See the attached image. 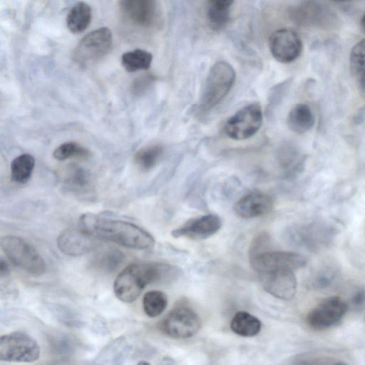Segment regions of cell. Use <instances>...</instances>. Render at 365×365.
<instances>
[{
  "label": "cell",
  "mask_w": 365,
  "mask_h": 365,
  "mask_svg": "<svg viewBox=\"0 0 365 365\" xmlns=\"http://www.w3.org/2000/svg\"><path fill=\"white\" fill-rule=\"evenodd\" d=\"M124 255L118 250L109 248L99 252L92 261L94 268L104 272L115 271L124 260Z\"/></svg>",
  "instance_id": "24"
},
{
  "label": "cell",
  "mask_w": 365,
  "mask_h": 365,
  "mask_svg": "<svg viewBox=\"0 0 365 365\" xmlns=\"http://www.w3.org/2000/svg\"><path fill=\"white\" fill-rule=\"evenodd\" d=\"M40 352L38 342L24 332L13 331L1 336V361L32 363L38 360Z\"/></svg>",
  "instance_id": "5"
},
{
  "label": "cell",
  "mask_w": 365,
  "mask_h": 365,
  "mask_svg": "<svg viewBox=\"0 0 365 365\" xmlns=\"http://www.w3.org/2000/svg\"><path fill=\"white\" fill-rule=\"evenodd\" d=\"M337 230L326 222H312L294 227L290 232L291 240L297 246L318 252L331 244Z\"/></svg>",
  "instance_id": "7"
},
{
  "label": "cell",
  "mask_w": 365,
  "mask_h": 365,
  "mask_svg": "<svg viewBox=\"0 0 365 365\" xmlns=\"http://www.w3.org/2000/svg\"><path fill=\"white\" fill-rule=\"evenodd\" d=\"M235 0H207V9L230 12V8Z\"/></svg>",
  "instance_id": "35"
},
{
  "label": "cell",
  "mask_w": 365,
  "mask_h": 365,
  "mask_svg": "<svg viewBox=\"0 0 365 365\" xmlns=\"http://www.w3.org/2000/svg\"><path fill=\"white\" fill-rule=\"evenodd\" d=\"M235 76V71L230 63L216 62L210 68L205 80L200 99V110L206 112L220 103L232 87Z\"/></svg>",
  "instance_id": "3"
},
{
  "label": "cell",
  "mask_w": 365,
  "mask_h": 365,
  "mask_svg": "<svg viewBox=\"0 0 365 365\" xmlns=\"http://www.w3.org/2000/svg\"><path fill=\"white\" fill-rule=\"evenodd\" d=\"M349 304L356 310H360L365 307V287H357L353 291Z\"/></svg>",
  "instance_id": "33"
},
{
  "label": "cell",
  "mask_w": 365,
  "mask_h": 365,
  "mask_svg": "<svg viewBox=\"0 0 365 365\" xmlns=\"http://www.w3.org/2000/svg\"><path fill=\"white\" fill-rule=\"evenodd\" d=\"M94 237L81 228H68L62 231L57 238V246L65 255L78 257L86 255L95 249Z\"/></svg>",
  "instance_id": "15"
},
{
  "label": "cell",
  "mask_w": 365,
  "mask_h": 365,
  "mask_svg": "<svg viewBox=\"0 0 365 365\" xmlns=\"http://www.w3.org/2000/svg\"><path fill=\"white\" fill-rule=\"evenodd\" d=\"M360 25L362 31L365 33V14L363 15L361 19Z\"/></svg>",
  "instance_id": "39"
},
{
  "label": "cell",
  "mask_w": 365,
  "mask_h": 365,
  "mask_svg": "<svg viewBox=\"0 0 365 365\" xmlns=\"http://www.w3.org/2000/svg\"><path fill=\"white\" fill-rule=\"evenodd\" d=\"M0 245L5 255L16 267L34 276L44 273L46 264L43 259L25 239L6 235L1 238Z\"/></svg>",
  "instance_id": "4"
},
{
  "label": "cell",
  "mask_w": 365,
  "mask_h": 365,
  "mask_svg": "<svg viewBox=\"0 0 365 365\" xmlns=\"http://www.w3.org/2000/svg\"><path fill=\"white\" fill-rule=\"evenodd\" d=\"M260 320L245 311L235 313L230 323V328L236 334L251 337L257 335L261 330Z\"/></svg>",
  "instance_id": "21"
},
{
  "label": "cell",
  "mask_w": 365,
  "mask_h": 365,
  "mask_svg": "<svg viewBox=\"0 0 365 365\" xmlns=\"http://www.w3.org/2000/svg\"><path fill=\"white\" fill-rule=\"evenodd\" d=\"M153 82V78L150 76H143L136 78L131 85L133 94L138 96L145 93Z\"/></svg>",
  "instance_id": "32"
},
{
  "label": "cell",
  "mask_w": 365,
  "mask_h": 365,
  "mask_svg": "<svg viewBox=\"0 0 365 365\" xmlns=\"http://www.w3.org/2000/svg\"><path fill=\"white\" fill-rule=\"evenodd\" d=\"M250 261L257 273L275 268H289L295 271L307 262V259L299 253L262 250L250 253Z\"/></svg>",
  "instance_id": "11"
},
{
  "label": "cell",
  "mask_w": 365,
  "mask_h": 365,
  "mask_svg": "<svg viewBox=\"0 0 365 365\" xmlns=\"http://www.w3.org/2000/svg\"><path fill=\"white\" fill-rule=\"evenodd\" d=\"M273 206L272 197L263 192H253L242 197L235 205L237 215L242 218H253L269 212Z\"/></svg>",
  "instance_id": "18"
},
{
  "label": "cell",
  "mask_w": 365,
  "mask_h": 365,
  "mask_svg": "<svg viewBox=\"0 0 365 365\" xmlns=\"http://www.w3.org/2000/svg\"><path fill=\"white\" fill-rule=\"evenodd\" d=\"M338 277V269L333 265H324L315 271L309 280V286L314 289H324L331 287Z\"/></svg>",
  "instance_id": "27"
},
{
  "label": "cell",
  "mask_w": 365,
  "mask_h": 365,
  "mask_svg": "<svg viewBox=\"0 0 365 365\" xmlns=\"http://www.w3.org/2000/svg\"><path fill=\"white\" fill-rule=\"evenodd\" d=\"M35 165L34 158L28 153L16 157L11 163V179L18 184L27 182Z\"/></svg>",
  "instance_id": "22"
},
{
  "label": "cell",
  "mask_w": 365,
  "mask_h": 365,
  "mask_svg": "<svg viewBox=\"0 0 365 365\" xmlns=\"http://www.w3.org/2000/svg\"><path fill=\"white\" fill-rule=\"evenodd\" d=\"M88 175L80 167L73 165L65 172L64 181L71 187H83L88 183Z\"/></svg>",
  "instance_id": "30"
},
{
  "label": "cell",
  "mask_w": 365,
  "mask_h": 365,
  "mask_svg": "<svg viewBox=\"0 0 365 365\" xmlns=\"http://www.w3.org/2000/svg\"><path fill=\"white\" fill-rule=\"evenodd\" d=\"M359 83L361 90L365 93V73L359 77Z\"/></svg>",
  "instance_id": "38"
},
{
  "label": "cell",
  "mask_w": 365,
  "mask_h": 365,
  "mask_svg": "<svg viewBox=\"0 0 365 365\" xmlns=\"http://www.w3.org/2000/svg\"><path fill=\"white\" fill-rule=\"evenodd\" d=\"M168 305V297L159 290L146 292L143 298L144 312L149 317H156L161 314Z\"/></svg>",
  "instance_id": "26"
},
{
  "label": "cell",
  "mask_w": 365,
  "mask_h": 365,
  "mask_svg": "<svg viewBox=\"0 0 365 365\" xmlns=\"http://www.w3.org/2000/svg\"><path fill=\"white\" fill-rule=\"evenodd\" d=\"M257 274L262 287L272 296L284 300L295 296L297 282L294 269L275 268Z\"/></svg>",
  "instance_id": "12"
},
{
  "label": "cell",
  "mask_w": 365,
  "mask_h": 365,
  "mask_svg": "<svg viewBox=\"0 0 365 365\" xmlns=\"http://www.w3.org/2000/svg\"><path fill=\"white\" fill-rule=\"evenodd\" d=\"M91 8L84 1L76 3L70 9L66 17V25L73 34L83 32L91 21Z\"/></svg>",
  "instance_id": "20"
},
{
  "label": "cell",
  "mask_w": 365,
  "mask_h": 365,
  "mask_svg": "<svg viewBox=\"0 0 365 365\" xmlns=\"http://www.w3.org/2000/svg\"><path fill=\"white\" fill-rule=\"evenodd\" d=\"M80 228L94 238L135 250H148L155 245L154 237L148 231L123 220L85 214L80 218Z\"/></svg>",
  "instance_id": "2"
},
{
  "label": "cell",
  "mask_w": 365,
  "mask_h": 365,
  "mask_svg": "<svg viewBox=\"0 0 365 365\" xmlns=\"http://www.w3.org/2000/svg\"><path fill=\"white\" fill-rule=\"evenodd\" d=\"M201 319L191 308L180 306L172 309L164 318L160 329L174 339H186L194 336L201 327Z\"/></svg>",
  "instance_id": "9"
},
{
  "label": "cell",
  "mask_w": 365,
  "mask_h": 365,
  "mask_svg": "<svg viewBox=\"0 0 365 365\" xmlns=\"http://www.w3.org/2000/svg\"><path fill=\"white\" fill-rule=\"evenodd\" d=\"M113 44L110 30L101 27L83 36L73 51L74 60L81 65L95 63L108 53Z\"/></svg>",
  "instance_id": "6"
},
{
  "label": "cell",
  "mask_w": 365,
  "mask_h": 365,
  "mask_svg": "<svg viewBox=\"0 0 365 365\" xmlns=\"http://www.w3.org/2000/svg\"><path fill=\"white\" fill-rule=\"evenodd\" d=\"M355 124L360 125L365 121V106L359 109L353 118Z\"/></svg>",
  "instance_id": "36"
},
{
  "label": "cell",
  "mask_w": 365,
  "mask_h": 365,
  "mask_svg": "<svg viewBox=\"0 0 365 365\" xmlns=\"http://www.w3.org/2000/svg\"><path fill=\"white\" fill-rule=\"evenodd\" d=\"M331 1L344 2V1H352V0H331Z\"/></svg>",
  "instance_id": "40"
},
{
  "label": "cell",
  "mask_w": 365,
  "mask_h": 365,
  "mask_svg": "<svg viewBox=\"0 0 365 365\" xmlns=\"http://www.w3.org/2000/svg\"><path fill=\"white\" fill-rule=\"evenodd\" d=\"M349 63L351 71L354 76L360 77L365 73V38L353 46Z\"/></svg>",
  "instance_id": "29"
},
{
  "label": "cell",
  "mask_w": 365,
  "mask_h": 365,
  "mask_svg": "<svg viewBox=\"0 0 365 365\" xmlns=\"http://www.w3.org/2000/svg\"><path fill=\"white\" fill-rule=\"evenodd\" d=\"M163 153L160 145H147L139 149L134 155V161L142 170L148 171L155 166Z\"/></svg>",
  "instance_id": "25"
},
{
  "label": "cell",
  "mask_w": 365,
  "mask_h": 365,
  "mask_svg": "<svg viewBox=\"0 0 365 365\" xmlns=\"http://www.w3.org/2000/svg\"><path fill=\"white\" fill-rule=\"evenodd\" d=\"M296 363L300 364H341L335 359L316 354H304L296 358Z\"/></svg>",
  "instance_id": "31"
},
{
  "label": "cell",
  "mask_w": 365,
  "mask_h": 365,
  "mask_svg": "<svg viewBox=\"0 0 365 365\" xmlns=\"http://www.w3.org/2000/svg\"><path fill=\"white\" fill-rule=\"evenodd\" d=\"M290 18L304 26L322 27L330 23L332 15L324 5L315 0H306L293 7Z\"/></svg>",
  "instance_id": "14"
},
{
  "label": "cell",
  "mask_w": 365,
  "mask_h": 365,
  "mask_svg": "<svg viewBox=\"0 0 365 365\" xmlns=\"http://www.w3.org/2000/svg\"><path fill=\"white\" fill-rule=\"evenodd\" d=\"M180 275L179 267L160 262H135L128 265L116 277L113 291L123 302H134L143 289L153 283H170Z\"/></svg>",
  "instance_id": "1"
},
{
  "label": "cell",
  "mask_w": 365,
  "mask_h": 365,
  "mask_svg": "<svg viewBox=\"0 0 365 365\" xmlns=\"http://www.w3.org/2000/svg\"><path fill=\"white\" fill-rule=\"evenodd\" d=\"M220 218L208 214L187 222L172 232L174 237H186L192 240H204L215 234L221 227Z\"/></svg>",
  "instance_id": "17"
},
{
  "label": "cell",
  "mask_w": 365,
  "mask_h": 365,
  "mask_svg": "<svg viewBox=\"0 0 365 365\" xmlns=\"http://www.w3.org/2000/svg\"><path fill=\"white\" fill-rule=\"evenodd\" d=\"M291 84V81L287 80L277 86H276L275 88L272 91V93L270 95L271 103H274L276 104L277 102L282 100L283 97L286 95L289 86Z\"/></svg>",
  "instance_id": "34"
},
{
  "label": "cell",
  "mask_w": 365,
  "mask_h": 365,
  "mask_svg": "<svg viewBox=\"0 0 365 365\" xmlns=\"http://www.w3.org/2000/svg\"><path fill=\"white\" fill-rule=\"evenodd\" d=\"M314 123V115L307 104L295 105L288 114V127L296 133L302 134L307 132L312 128Z\"/></svg>",
  "instance_id": "19"
},
{
  "label": "cell",
  "mask_w": 365,
  "mask_h": 365,
  "mask_svg": "<svg viewBox=\"0 0 365 365\" xmlns=\"http://www.w3.org/2000/svg\"><path fill=\"white\" fill-rule=\"evenodd\" d=\"M9 274V267L6 262L1 257L0 260V275L1 277Z\"/></svg>",
  "instance_id": "37"
},
{
  "label": "cell",
  "mask_w": 365,
  "mask_h": 365,
  "mask_svg": "<svg viewBox=\"0 0 365 365\" xmlns=\"http://www.w3.org/2000/svg\"><path fill=\"white\" fill-rule=\"evenodd\" d=\"M91 153L88 149L76 142H66L57 147L53 156L59 161L71 158L86 159Z\"/></svg>",
  "instance_id": "28"
},
{
  "label": "cell",
  "mask_w": 365,
  "mask_h": 365,
  "mask_svg": "<svg viewBox=\"0 0 365 365\" xmlns=\"http://www.w3.org/2000/svg\"><path fill=\"white\" fill-rule=\"evenodd\" d=\"M349 305L341 297H329L321 301L307 314V324L315 330H323L336 324L345 315Z\"/></svg>",
  "instance_id": "10"
},
{
  "label": "cell",
  "mask_w": 365,
  "mask_h": 365,
  "mask_svg": "<svg viewBox=\"0 0 365 365\" xmlns=\"http://www.w3.org/2000/svg\"><path fill=\"white\" fill-rule=\"evenodd\" d=\"M119 6L125 19L136 26H150L157 16L156 0H120Z\"/></svg>",
  "instance_id": "16"
},
{
  "label": "cell",
  "mask_w": 365,
  "mask_h": 365,
  "mask_svg": "<svg viewBox=\"0 0 365 365\" xmlns=\"http://www.w3.org/2000/svg\"><path fill=\"white\" fill-rule=\"evenodd\" d=\"M153 61L152 54L143 49H135L123 54L121 63L128 72L147 70Z\"/></svg>",
  "instance_id": "23"
},
{
  "label": "cell",
  "mask_w": 365,
  "mask_h": 365,
  "mask_svg": "<svg viewBox=\"0 0 365 365\" xmlns=\"http://www.w3.org/2000/svg\"><path fill=\"white\" fill-rule=\"evenodd\" d=\"M263 114L258 103L244 106L232 115L225 125V133L231 139L242 140L253 136L260 128Z\"/></svg>",
  "instance_id": "8"
},
{
  "label": "cell",
  "mask_w": 365,
  "mask_h": 365,
  "mask_svg": "<svg viewBox=\"0 0 365 365\" xmlns=\"http://www.w3.org/2000/svg\"><path fill=\"white\" fill-rule=\"evenodd\" d=\"M269 47L272 56L279 62L287 63L296 60L302 51L298 34L291 29H280L272 34Z\"/></svg>",
  "instance_id": "13"
}]
</instances>
